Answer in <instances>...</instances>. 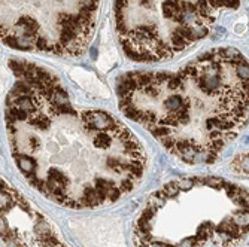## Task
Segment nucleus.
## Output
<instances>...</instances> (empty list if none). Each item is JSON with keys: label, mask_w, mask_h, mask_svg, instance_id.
Instances as JSON below:
<instances>
[{"label": "nucleus", "mask_w": 249, "mask_h": 247, "mask_svg": "<svg viewBox=\"0 0 249 247\" xmlns=\"http://www.w3.org/2000/svg\"><path fill=\"white\" fill-rule=\"evenodd\" d=\"M15 82L5 103L6 134L30 185L72 209H94L128 193L146 153L114 115L78 107L57 77L30 63H10Z\"/></svg>", "instance_id": "f257e3e1"}, {"label": "nucleus", "mask_w": 249, "mask_h": 247, "mask_svg": "<svg viewBox=\"0 0 249 247\" xmlns=\"http://www.w3.org/2000/svg\"><path fill=\"white\" fill-rule=\"evenodd\" d=\"M119 107L185 162H213L249 119V61L221 48L178 72L128 73Z\"/></svg>", "instance_id": "f03ea898"}, {"label": "nucleus", "mask_w": 249, "mask_h": 247, "mask_svg": "<svg viewBox=\"0 0 249 247\" xmlns=\"http://www.w3.org/2000/svg\"><path fill=\"white\" fill-rule=\"evenodd\" d=\"M100 0H2V40L15 49L81 54Z\"/></svg>", "instance_id": "7ed1b4c3"}, {"label": "nucleus", "mask_w": 249, "mask_h": 247, "mask_svg": "<svg viewBox=\"0 0 249 247\" xmlns=\"http://www.w3.org/2000/svg\"><path fill=\"white\" fill-rule=\"evenodd\" d=\"M234 167L239 168V170H242V171H245V173H249V157H246L243 159L242 158H237Z\"/></svg>", "instance_id": "20e7f679"}]
</instances>
